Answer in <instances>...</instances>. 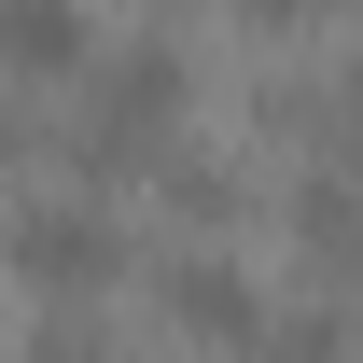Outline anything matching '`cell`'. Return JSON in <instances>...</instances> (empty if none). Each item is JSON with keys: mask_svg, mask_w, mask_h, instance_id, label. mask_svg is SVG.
Segmentation results:
<instances>
[{"mask_svg": "<svg viewBox=\"0 0 363 363\" xmlns=\"http://www.w3.org/2000/svg\"><path fill=\"white\" fill-rule=\"evenodd\" d=\"M0 70H84V0H0Z\"/></svg>", "mask_w": 363, "mask_h": 363, "instance_id": "obj_4", "label": "cell"}, {"mask_svg": "<svg viewBox=\"0 0 363 363\" xmlns=\"http://www.w3.org/2000/svg\"><path fill=\"white\" fill-rule=\"evenodd\" d=\"M182 112H196V70H182V43H126L112 70H98L84 168H154V154L182 140Z\"/></svg>", "mask_w": 363, "mask_h": 363, "instance_id": "obj_1", "label": "cell"}, {"mask_svg": "<svg viewBox=\"0 0 363 363\" xmlns=\"http://www.w3.org/2000/svg\"><path fill=\"white\" fill-rule=\"evenodd\" d=\"M43 363H126V350H98V335H43Z\"/></svg>", "mask_w": 363, "mask_h": 363, "instance_id": "obj_7", "label": "cell"}, {"mask_svg": "<svg viewBox=\"0 0 363 363\" xmlns=\"http://www.w3.org/2000/svg\"><path fill=\"white\" fill-rule=\"evenodd\" d=\"M154 279H168V321H182V335H224V350L266 335V294H252L238 266H210V252H168Z\"/></svg>", "mask_w": 363, "mask_h": 363, "instance_id": "obj_3", "label": "cell"}, {"mask_svg": "<svg viewBox=\"0 0 363 363\" xmlns=\"http://www.w3.org/2000/svg\"><path fill=\"white\" fill-rule=\"evenodd\" d=\"M0 252L43 279V294H98V279L126 266V238H112V210H84V196H28L14 224H0Z\"/></svg>", "mask_w": 363, "mask_h": 363, "instance_id": "obj_2", "label": "cell"}, {"mask_svg": "<svg viewBox=\"0 0 363 363\" xmlns=\"http://www.w3.org/2000/svg\"><path fill=\"white\" fill-rule=\"evenodd\" d=\"M279 363H335V321H279Z\"/></svg>", "mask_w": 363, "mask_h": 363, "instance_id": "obj_5", "label": "cell"}, {"mask_svg": "<svg viewBox=\"0 0 363 363\" xmlns=\"http://www.w3.org/2000/svg\"><path fill=\"white\" fill-rule=\"evenodd\" d=\"M238 14H252V28H308L321 0H238Z\"/></svg>", "mask_w": 363, "mask_h": 363, "instance_id": "obj_6", "label": "cell"}]
</instances>
